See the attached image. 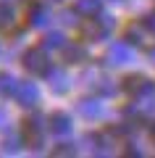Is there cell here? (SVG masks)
Wrapping results in <instances>:
<instances>
[{"instance_id": "obj_4", "label": "cell", "mask_w": 155, "mask_h": 158, "mask_svg": "<svg viewBox=\"0 0 155 158\" xmlns=\"http://www.w3.org/2000/svg\"><path fill=\"white\" fill-rule=\"evenodd\" d=\"M111 61H129V50H126V48H116V50H111Z\"/></svg>"}, {"instance_id": "obj_3", "label": "cell", "mask_w": 155, "mask_h": 158, "mask_svg": "<svg viewBox=\"0 0 155 158\" xmlns=\"http://www.w3.org/2000/svg\"><path fill=\"white\" fill-rule=\"evenodd\" d=\"M79 11H84V13H97V11H100V0H82V3H79Z\"/></svg>"}, {"instance_id": "obj_2", "label": "cell", "mask_w": 155, "mask_h": 158, "mask_svg": "<svg viewBox=\"0 0 155 158\" xmlns=\"http://www.w3.org/2000/svg\"><path fill=\"white\" fill-rule=\"evenodd\" d=\"M124 90H126L129 95H145V92H150V82L142 74H129V77L124 79Z\"/></svg>"}, {"instance_id": "obj_5", "label": "cell", "mask_w": 155, "mask_h": 158, "mask_svg": "<svg viewBox=\"0 0 155 158\" xmlns=\"http://www.w3.org/2000/svg\"><path fill=\"white\" fill-rule=\"evenodd\" d=\"M150 140L155 142V121H153V127H150Z\"/></svg>"}, {"instance_id": "obj_1", "label": "cell", "mask_w": 155, "mask_h": 158, "mask_svg": "<svg viewBox=\"0 0 155 158\" xmlns=\"http://www.w3.org/2000/svg\"><path fill=\"white\" fill-rule=\"evenodd\" d=\"M126 40L132 42V45H139V48H147V45H153L155 42V32L147 27V21H134V24H129L126 27Z\"/></svg>"}]
</instances>
